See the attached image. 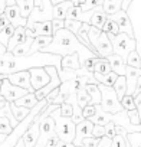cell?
Listing matches in <instances>:
<instances>
[{
  "mask_svg": "<svg viewBox=\"0 0 141 147\" xmlns=\"http://www.w3.org/2000/svg\"><path fill=\"white\" fill-rule=\"evenodd\" d=\"M60 55L55 53H48V52H35V53H28L23 56H15L12 52L6 51L5 53L0 55V74L7 75L17 71H26L30 68L36 66H46V65H53L58 69L60 68Z\"/></svg>",
  "mask_w": 141,
  "mask_h": 147,
  "instance_id": "6da1fadb",
  "label": "cell"
},
{
  "mask_svg": "<svg viewBox=\"0 0 141 147\" xmlns=\"http://www.w3.org/2000/svg\"><path fill=\"white\" fill-rule=\"evenodd\" d=\"M40 52H48V53H55V55H60V56H65V55H69V53H78L79 58H81V63L85 58H91V56H98L95 55L89 48H87L75 33H72L68 29H59L58 32L53 33V39L52 42L43 48Z\"/></svg>",
  "mask_w": 141,
  "mask_h": 147,
  "instance_id": "7a4b0ae2",
  "label": "cell"
},
{
  "mask_svg": "<svg viewBox=\"0 0 141 147\" xmlns=\"http://www.w3.org/2000/svg\"><path fill=\"white\" fill-rule=\"evenodd\" d=\"M50 117H52L53 121H55V131H56L59 140H63V141H66V143H74L77 124L72 121V118L60 115L59 107L50 113Z\"/></svg>",
  "mask_w": 141,
  "mask_h": 147,
  "instance_id": "3957f363",
  "label": "cell"
},
{
  "mask_svg": "<svg viewBox=\"0 0 141 147\" xmlns=\"http://www.w3.org/2000/svg\"><path fill=\"white\" fill-rule=\"evenodd\" d=\"M111 43H112V49H114V53L120 55L124 61L127 59L128 53L134 49H137V40L135 38H130L127 33L124 32H120L118 35H111V33H107Z\"/></svg>",
  "mask_w": 141,
  "mask_h": 147,
  "instance_id": "277c9868",
  "label": "cell"
},
{
  "mask_svg": "<svg viewBox=\"0 0 141 147\" xmlns=\"http://www.w3.org/2000/svg\"><path fill=\"white\" fill-rule=\"evenodd\" d=\"M99 90H101V108L107 113L115 114L124 110V107L121 105V101L117 97V92L114 91L112 87H107L102 84H98Z\"/></svg>",
  "mask_w": 141,
  "mask_h": 147,
  "instance_id": "5b68a950",
  "label": "cell"
},
{
  "mask_svg": "<svg viewBox=\"0 0 141 147\" xmlns=\"http://www.w3.org/2000/svg\"><path fill=\"white\" fill-rule=\"evenodd\" d=\"M28 92H29L28 90H25L22 87H17V85H13L7 80V75H6V78H3V84H2V88H0V94H2V97L6 101L13 102V101L19 100L20 97H23Z\"/></svg>",
  "mask_w": 141,
  "mask_h": 147,
  "instance_id": "8992f818",
  "label": "cell"
},
{
  "mask_svg": "<svg viewBox=\"0 0 141 147\" xmlns=\"http://www.w3.org/2000/svg\"><path fill=\"white\" fill-rule=\"evenodd\" d=\"M28 71L30 74V84L35 88V91L45 87L50 81V75L45 69V66H36V68H30Z\"/></svg>",
  "mask_w": 141,
  "mask_h": 147,
  "instance_id": "52a82bcc",
  "label": "cell"
},
{
  "mask_svg": "<svg viewBox=\"0 0 141 147\" xmlns=\"http://www.w3.org/2000/svg\"><path fill=\"white\" fill-rule=\"evenodd\" d=\"M108 16H109V18L118 25V28H120L121 32L127 33L130 38H135L134 28H132L131 19H130V16H128L127 12H124V10H118L117 13H114V15H108Z\"/></svg>",
  "mask_w": 141,
  "mask_h": 147,
  "instance_id": "ba28073f",
  "label": "cell"
},
{
  "mask_svg": "<svg viewBox=\"0 0 141 147\" xmlns=\"http://www.w3.org/2000/svg\"><path fill=\"white\" fill-rule=\"evenodd\" d=\"M7 80L13 85L22 87V88L28 90L29 92H35V88L30 84V74H29L28 69L26 71H17V72H13V74H7Z\"/></svg>",
  "mask_w": 141,
  "mask_h": 147,
  "instance_id": "9c48e42d",
  "label": "cell"
},
{
  "mask_svg": "<svg viewBox=\"0 0 141 147\" xmlns=\"http://www.w3.org/2000/svg\"><path fill=\"white\" fill-rule=\"evenodd\" d=\"M39 123H40V118H39V114H38L33 118L32 124L28 127V130L22 136L25 147H35V144L38 141V137H39Z\"/></svg>",
  "mask_w": 141,
  "mask_h": 147,
  "instance_id": "30bf717a",
  "label": "cell"
},
{
  "mask_svg": "<svg viewBox=\"0 0 141 147\" xmlns=\"http://www.w3.org/2000/svg\"><path fill=\"white\" fill-rule=\"evenodd\" d=\"M92 128H94V123L88 118L82 120L81 123L77 124V128H75V140H74V144L75 146H81L82 144V140L87 138V137H92Z\"/></svg>",
  "mask_w": 141,
  "mask_h": 147,
  "instance_id": "8fae6325",
  "label": "cell"
},
{
  "mask_svg": "<svg viewBox=\"0 0 141 147\" xmlns=\"http://www.w3.org/2000/svg\"><path fill=\"white\" fill-rule=\"evenodd\" d=\"M94 48H95L97 53L101 58H108L111 53H114L112 43H111V40H109V38H108V35L105 32H101L98 39L94 42Z\"/></svg>",
  "mask_w": 141,
  "mask_h": 147,
  "instance_id": "7c38bea8",
  "label": "cell"
},
{
  "mask_svg": "<svg viewBox=\"0 0 141 147\" xmlns=\"http://www.w3.org/2000/svg\"><path fill=\"white\" fill-rule=\"evenodd\" d=\"M26 28L32 32L33 38H35V36H39V35L53 36V30H52V20H43V22H28Z\"/></svg>",
  "mask_w": 141,
  "mask_h": 147,
  "instance_id": "4fadbf2b",
  "label": "cell"
},
{
  "mask_svg": "<svg viewBox=\"0 0 141 147\" xmlns=\"http://www.w3.org/2000/svg\"><path fill=\"white\" fill-rule=\"evenodd\" d=\"M5 15L7 16L9 22L15 26V28H19V26H26L28 25V19L23 18L20 15V10H19V6L17 5H13V6H7L6 10H5Z\"/></svg>",
  "mask_w": 141,
  "mask_h": 147,
  "instance_id": "5bb4252c",
  "label": "cell"
},
{
  "mask_svg": "<svg viewBox=\"0 0 141 147\" xmlns=\"http://www.w3.org/2000/svg\"><path fill=\"white\" fill-rule=\"evenodd\" d=\"M124 77H125V81H127V94L132 95L135 84H137V80L141 77V68H134V66L127 65Z\"/></svg>",
  "mask_w": 141,
  "mask_h": 147,
  "instance_id": "9a60e30c",
  "label": "cell"
},
{
  "mask_svg": "<svg viewBox=\"0 0 141 147\" xmlns=\"http://www.w3.org/2000/svg\"><path fill=\"white\" fill-rule=\"evenodd\" d=\"M72 92H75V91L72 90V81H63V82H60V85H59V91H58V95L53 98V101H52L50 104L60 105L62 102H65V101L69 98V95L72 94Z\"/></svg>",
  "mask_w": 141,
  "mask_h": 147,
  "instance_id": "2e32d148",
  "label": "cell"
},
{
  "mask_svg": "<svg viewBox=\"0 0 141 147\" xmlns=\"http://www.w3.org/2000/svg\"><path fill=\"white\" fill-rule=\"evenodd\" d=\"M74 5L75 3L72 2V0H62V2L53 5V7H52V16H53V19H62V20H65L66 16H68L69 9L72 7Z\"/></svg>",
  "mask_w": 141,
  "mask_h": 147,
  "instance_id": "e0dca14e",
  "label": "cell"
},
{
  "mask_svg": "<svg viewBox=\"0 0 141 147\" xmlns=\"http://www.w3.org/2000/svg\"><path fill=\"white\" fill-rule=\"evenodd\" d=\"M60 68L62 69H74V71L82 68L79 55L75 52V53H69V55L62 56L60 58Z\"/></svg>",
  "mask_w": 141,
  "mask_h": 147,
  "instance_id": "ac0fdd59",
  "label": "cell"
},
{
  "mask_svg": "<svg viewBox=\"0 0 141 147\" xmlns=\"http://www.w3.org/2000/svg\"><path fill=\"white\" fill-rule=\"evenodd\" d=\"M26 39H28V36H26V26H19V28H16L15 32H13V35H12V38L9 39V43H7V46H6V51L12 52L19 43L25 42Z\"/></svg>",
  "mask_w": 141,
  "mask_h": 147,
  "instance_id": "d6986e66",
  "label": "cell"
},
{
  "mask_svg": "<svg viewBox=\"0 0 141 147\" xmlns=\"http://www.w3.org/2000/svg\"><path fill=\"white\" fill-rule=\"evenodd\" d=\"M107 59H108V62H109V65H111V71H114L115 74H118V75H124L127 63H125V61H124L120 55L111 53Z\"/></svg>",
  "mask_w": 141,
  "mask_h": 147,
  "instance_id": "ffe728a7",
  "label": "cell"
},
{
  "mask_svg": "<svg viewBox=\"0 0 141 147\" xmlns=\"http://www.w3.org/2000/svg\"><path fill=\"white\" fill-rule=\"evenodd\" d=\"M52 39H53V36H48V35L35 36V38H33V42H32V45H30L29 53H35V52L42 51L43 48H46V46L52 42Z\"/></svg>",
  "mask_w": 141,
  "mask_h": 147,
  "instance_id": "44dd1931",
  "label": "cell"
},
{
  "mask_svg": "<svg viewBox=\"0 0 141 147\" xmlns=\"http://www.w3.org/2000/svg\"><path fill=\"white\" fill-rule=\"evenodd\" d=\"M88 120H91L94 124L105 125L107 123L112 121V114H111V113L104 111V110L101 108V105H99V104H97V111H95V114H94L91 118H88Z\"/></svg>",
  "mask_w": 141,
  "mask_h": 147,
  "instance_id": "7402d4cb",
  "label": "cell"
},
{
  "mask_svg": "<svg viewBox=\"0 0 141 147\" xmlns=\"http://www.w3.org/2000/svg\"><path fill=\"white\" fill-rule=\"evenodd\" d=\"M107 18H108V15L104 12L102 6H97V7L94 9L92 16H91V22H89V25H92V26H95V28H99V29H101V28H102V25L105 23Z\"/></svg>",
  "mask_w": 141,
  "mask_h": 147,
  "instance_id": "603a6c76",
  "label": "cell"
},
{
  "mask_svg": "<svg viewBox=\"0 0 141 147\" xmlns=\"http://www.w3.org/2000/svg\"><path fill=\"white\" fill-rule=\"evenodd\" d=\"M94 77H95V80L98 81V84H102V85H107V87H112L114 84H115V81H117V78H118V74H115L114 71H111V72H108V74H97V72H94Z\"/></svg>",
  "mask_w": 141,
  "mask_h": 147,
  "instance_id": "cb8c5ba5",
  "label": "cell"
},
{
  "mask_svg": "<svg viewBox=\"0 0 141 147\" xmlns=\"http://www.w3.org/2000/svg\"><path fill=\"white\" fill-rule=\"evenodd\" d=\"M16 105H22V107H26V108H29V110H32L38 102H39V100L36 98V95H35V92H28V94H25L23 97H20L19 100H16V101H13Z\"/></svg>",
  "mask_w": 141,
  "mask_h": 147,
  "instance_id": "d4e9b609",
  "label": "cell"
},
{
  "mask_svg": "<svg viewBox=\"0 0 141 147\" xmlns=\"http://www.w3.org/2000/svg\"><path fill=\"white\" fill-rule=\"evenodd\" d=\"M87 92L91 97V104H101V90L98 87V84H87L85 85Z\"/></svg>",
  "mask_w": 141,
  "mask_h": 147,
  "instance_id": "484cf974",
  "label": "cell"
},
{
  "mask_svg": "<svg viewBox=\"0 0 141 147\" xmlns=\"http://www.w3.org/2000/svg\"><path fill=\"white\" fill-rule=\"evenodd\" d=\"M16 5L19 6L20 15L28 19L29 15L32 13L33 7H35V0H16Z\"/></svg>",
  "mask_w": 141,
  "mask_h": 147,
  "instance_id": "4316f807",
  "label": "cell"
},
{
  "mask_svg": "<svg viewBox=\"0 0 141 147\" xmlns=\"http://www.w3.org/2000/svg\"><path fill=\"white\" fill-rule=\"evenodd\" d=\"M112 88H114V91L117 92L118 100L121 101V98L127 94V81H125V77H124V75H118V78H117L115 84L112 85Z\"/></svg>",
  "mask_w": 141,
  "mask_h": 147,
  "instance_id": "83f0119b",
  "label": "cell"
},
{
  "mask_svg": "<svg viewBox=\"0 0 141 147\" xmlns=\"http://www.w3.org/2000/svg\"><path fill=\"white\" fill-rule=\"evenodd\" d=\"M32 42H33V38H32V36H28V39H26L25 42L19 43V45L12 51V53H13L15 56H23V55H28V53H29V49H30Z\"/></svg>",
  "mask_w": 141,
  "mask_h": 147,
  "instance_id": "f1b7e54d",
  "label": "cell"
},
{
  "mask_svg": "<svg viewBox=\"0 0 141 147\" xmlns=\"http://www.w3.org/2000/svg\"><path fill=\"white\" fill-rule=\"evenodd\" d=\"M94 72H97V74H108V72H111V65H109V62H108V59L107 58H97V61H95V68H94Z\"/></svg>",
  "mask_w": 141,
  "mask_h": 147,
  "instance_id": "f546056e",
  "label": "cell"
},
{
  "mask_svg": "<svg viewBox=\"0 0 141 147\" xmlns=\"http://www.w3.org/2000/svg\"><path fill=\"white\" fill-rule=\"evenodd\" d=\"M10 108H12V113H13V115H15V118L20 123L29 113H30V110L29 108H26V107H22V105H16L15 102H10Z\"/></svg>",
  "mask_w": 141,
  "mask_h": 147,
  "instance_id": "4dcf8cb0",
  "label": "cell"
},
{
  "mask_svg": "<svg viewBox=\"0 0 141 147\" xmlns=\"http://www.w3.org/2000/svg\"><path fill=\"white\" fill-rule=\"evenodd\" d=\"M0 117H6V118H9V121H10V124H12L13 128L19 124V121L15 118V115H13V113H12V108H10V102H9V101L5 104L3 108H0Z\"/></svg>",
  "mask_w": 141,
  "mask_h": 147,
  "instance_id": "1f68e13d",
  "label": "cell"
},
{
  "mask_svg": "<svg viewBox=\"0 0 141 147\" xmlns=\"http://www.w3.org/2000/svg\"><path fill=\"white\" fill-rule=\"evenodd\" d=\"M15 26L12 25V23H9L5 29H2L0 30V43H2L3 46H7V43H9V39L12 38V35H13V32H15Z\"/></svg>",
  "mask_w": 141,
  "mask_h": 147,
  "instance_id": "d6a6232c",
  "label": "cell"
},
{
  "mask_svg": "<svg viewBox=\"0 0 141 147\" xmlns=\"http://www.w3.org/2000/svg\"><path fill=\"white\" fill-rule=\"evenodd\" d=\"M101 30L102 32H105V33H111V35H118L121 30H120V28H118V25L108 16L107 18V20H105V23L102 25V28H101Z\"/></svg>",
  "mask_w": 141,
  "mask_h": 147,
  "instance_id": "836d02e7",
  "label": "cell"
},
{
  "mask_svg": "<svg viewBox=\"0 0 141 147\" xmlns=\"http://www.w3.org/2000/svg\"><path fill=\"white\" fill-rule=\"evenodd\" d=\"M125 63L130 65V66H134V68H141V56H140L137 49H134L128 53V56L125 59Z\"/></svg>",
  "mask_w": 141,
  "mask_h": 147,
  "instance_id": "e575fe53",
  "label": "cell"
},
{
  "mask_svg": "<svg viewBox=\"0 0 141 147\" xmlns=\"http://www.w3.org/2000/svg\"><path fill=\"white\" fill-rule=\"evenodd\" d=\"M77 102H78V105H79L81 108H84L85 105L91 104V97H89V94L87 92L85 87L77 91Z\"/></svg>",
  "mask_w": 141,
  "mask_h": 147,
  "instance_id": "d590c367",
  "label": "cell"
},
{
  "mask_svg": "<svg viewBox=\"0 0 141 147\" xmlns=\"http://www.w3.org/2000/svg\"><path fill=\"white\" fill-rule=\"evenodd\" d=\"M125 140L131 144V147H141V131L128 133L125 136Z\"/></svg>",
  "mask_w": 141,
  "mask_h": 147,
  "instance_id": "8d00e7d4",
  "label": "cell"
},
{
  "mask_svg": "<svg viewBox=\"0 0 141 147\" xmlns=\"http://www.w3.org/2000/svg\"><path fill=\"white\" fill-rule=\"evenodd\" d=\"M121 105L124 107V110H134V108H137V104H135V101H134V97L131 95V94H125L122 98H121Z\"/></svg>",
  "mask_w": 141,
  "mask_h": 147,
  "instance_id": "74e56055",
  "label": "cell"
},
{
  "mask_svg": "<svg viewBox=\"0 0 141 147\" xmlns=\"http://www.w3.org/2000/svg\"><path fill=\"white\" fill-rule=\"evenodd\" d=\"M81 25H82V22H79V20H74V19H65V29H68V30H70L72 33H78V30H79V28H81Z\"/></svg>",
  "mask_w": 141,
  "mask_h": 147,
  "instance_id": "f35d334b",
  "label": "cell"
},
{
  "mask_svg": "<svg viewBox=\"0 0 141 147\" xmlns=\"http://www.w3.org/2000/svg\"><path fill=\"white\" fill-rule=\"evenodd\" d=\"M102 3H104V0H84V3H81L79 6L84 12H87V10L95 9L97 6H102Z\"/></svg>",
  "mask_w": 141,
  "mask_h": 147,
  "instance_id": "ab89813d",
  "label": "cell"
},
{
  "mask_svg": "<svg viewBox=\"0 0 141 147\" xmlns=\"http://www.w3.org/2000/svg\"><path fill=\"white\" fill-rule=\"evenodd\" d=\"M12 130H13V127H12L9 118H6V117H0V133L7 136V134L12 133Z\"/></svg>",
  "mask_w": 141,
  "mask_h": 147,
  "instance_id": "60d3db41",
  "label": "cell"
},
{
  "mask_svg": "<svg viewBox=\"0 0 141 147\" xmlns=\"http://www.w3.org/2000/svg\"><path fill=\"white\" fill-rule=\"evenodd\" d=\"M59 113H60V115H63V117H72V113H74V107H72V104L70 102H62L60 105H59Z\"/></svg>",
  "mask_w": 141,
  "mask_h": 147,
  "instance_id": "b9f144b4",
  "label": "cell"
},
{
  "mask_svg": "<svg viewBox=\"0 0 141 147\" xmlns=\"http://www.w3.org/2000/svg\"><path fill=\"white\" fill-rule=\"evenodd\" d=\"M111 147H127V140L124 136L117 134L115 137L111 138Z\"/></svg>",
  "mask_w": 141,
  "mask_h": 147,
  "instance_id": "7bdbcfd3",
  "label": "cell"
},
{
  "mask_svg": "<svg viewBox=\"0 0 141 147\" xmlns=\"http://www.w3.org/2000/svg\"><path fill=\"white\" fill-rule=\"evenodd\" d=\"M97 58H99V56H91V58H85V59L82 61V66H84L87 71H89V72H94V68H95V61H97Z\"/></svg>",
  "mask_w": 141,
  "mask_h": 147,
  "instance_id": "ee69618b",
  "label": "cell"
},
{
  "mask_svg": "<svg viewBox=\"0 0 141 147\" xmlns=\"http://www.w3.org/2000/svg\"><path fill=\"white\" fill-rule=\"evenodd\" d=\"M97 111V105L95 104H88L82 108V114H84V118H91Z\"/></svg>",
  "mask_w": 141,
  "mask_h": 147,
  "instance_id": "f6af8a7d",
  "label": "cell"
},
{
  "mask_svg": "<svg viewBox=\"0 0 141 147\" xmlns=\"http://www.w3.org/2000/svg\"><path fill=\"white\" fill-rule=\"evenodd\" d=\"M105 136V125H99V124H94L92 128V137L95 138H101Z\"/></svg>",
  "mask_w": 141,
  "mask_h": 147,
  "instance_id": "bcb514c9",
  "label": "cell"
},
{
  "mask_svg": "<svg viewBox=\"0 0 141 147\" xmlns=\"http://www.w3.org/2000/svg\"><path fill=\"white\" fill-rule=\"evenodd\" d=\"M105 136L108 138H112V137L117 136V133H115V123L114 121H109V123L105 124Z\"/></svg>",
  "mask_w": 141,
  "mask_h": 147,
  "instance_id": "7dc6e473",
  "label": "cell"
},
{
  "mask_svg": "<svg viewBox=\"0 0 141 147\" xmlns=\"http://www.w3.org/2000/svg\"><path fill=\"white\" fill-rule=\"evenodd\" d=\"M127 114H128L130 121H131L134 125H138V124H140V117H138V111H137V108H134V110H128Z\"/></svg>",
  "mask_w": 141,
  "mask_h": 147,
  "instance_id": "c3c4849f",
  "label": "cell"
},
{
  "mask_svg": "<svg viewBox=\"0 0 141 147\" xmlns=\"http://www.w3.org/2000/svg\"><path fill=\"white\" fill-rule=\"evenodd\" d=\"M99 143V138H95V137H87L82 140V147H97Z\"/></svg>",
  "mask_w": 141,
  "mask_h": 147,
  "instance_id": "681fc988",
  "label": "cell"
},
{
  "mask_svg": "<svg viewBox=\"0 0 141 147\" xmlns=\"http://www.w3.org/2000/svg\"><path fill=\"white\" fill-rule=\"evenodd\" d=\"M63 28H65V20H62V19H52V30H53V33L58 32L59 29H63Z\"/></svg>",
  "mask_w": 141,
  "mask_h": 147,
  "instance_id": "f907efd6",
  "label": "cell"
},
{
  "mask_svg": "<svg viewBox=\"0 0 141 147\" xmlns=\"http://www.w3.org/2000/svg\"><path fill=\"white\" fill-rule=\"evenodd\" d=\"M53 147H82V146H75L74 143H66L63 140H58V143Z\"/></svg>",
  "mask_w": 141,
  "mask_h": 147,
  "instance_id": "816d5d0a",
  "label": "cell"
},
{
  "mask_svg": "<svg viewBox=\"0 0 141 147\" xmlns=\"http://www.w3.org/2000/svg\"><path fill=\"white\" fill-rule=\"evenodd\" d=\"M9 23H10V22H9V19H7V16H6L5 13H3V15H0V30L5 29Z\"/></svg>",
  "mask_w": 141,
  "mask_h": 147,
  "instance_id": "f5cc1de1",
  "label": "cell"
},
{
  "mask_svg": "<svg viewBox=\"0 0 141 147\" xmlns=\"http://www.w3.org/2000/svg\"><path fill=\"white\" fill-rule=\"evenodd\" d=\"M58 140H59V137H58V134L55 133V134H53V136L48 140V143H46V146H45V147H53V146L58 143Z\"/></svg>",
  "mask_w": 141,
  "mask_h": 147,
  "instance_id": "db71d44e",
  "label": "cell"
},
{
  "mask_svg": "<svg viewBox=\"0 0 141 147\" xmlns=\"http://www.w3.org/2000/svg\"><path fill=\"white\" fill-rule=\"evenodd\" d=\"M141 92V77L137 80V84H135V88H134V92H132V97H135L137 94Z\"/></svg>",
  "mask_w": 141,
  "mask_h": 147,
  "instance_id": "11a10c76",
  "label": "cell"
},
{
  "mask_svg": "<svg viewBox=\"0 0 141 147\" xmlns=\"http://www.w3.org/2000/svg\"><path fill=\"white\" fill-rule=\"evenodd\" d=\"M131 2H132V0H122V3H121V10L128 12V7H130Z\"/></svg>",
  "mask_w": 141,
  "mask_h": 147,
  "instance_id": "9f6ffc18",
  "label": "cell"
},
{
  "mask_svg": "<svg viewBox=\"0 0 141 147\" xmlns=\"http://www.w3.org/2000/svg\"><path fill=\"white\" fill-rule=\"evenodd\" d=\"M6 7H7V2H6V0H0V15L5 13Z\"/></svg>",
  "mask_w": 141,
  "mask_h": 147,
  "instance_id": "6f0895ef",
  "label": "cell"
},
{
  "mask_svg": "<svg viewBox=\"0 0 141 147\" xmlns=\"http://www.w3.org/2000/svg\"><path fill=\"white\" fill-rule=\"evenodd\" d=\"M134 101H135V104H141V92L134 97Z\"/></svg>",
  "mask_w": 141,
  "mask_h": 147,
  "instance_id": "680465c9",
  "label": "cell"
},
{
  "mask_svg": "<svg viewBox=\"0 0 141 147\" xmlns=\"http://www.w3.org/2000/svg\"><path fill=\"white\" fill-rule=\"evenodd\" d=\"M15 147H25V143H23V140H22V137L17 140V143L15 144Z\"/></svg>",
  "mask_w": 141,
  "mask_h": 147,
  "instance_id": "91938a15",
  "label": "cell"
},
{
  "mask_svg": "<svg viewBox=\"0 0 141 147\" xmlns=\"http://www.w3.org/2000/svg\"><path fill=\"white\" fill-rule=\"evenodd\" d=\"M137 111H138V117H140V125H141V104H137Z\"/></svg>",
  "mask_w": 141,
  "mask_h": 147,
  "instance_id": "94428289",
  "label": "cell"
},
{
  "mask_svg": "<svg viewBox=\"0 0 141 147\" xmlns=\"http://www.w3.org/2000/svg\"><path fill=\"white\" fill-rule=\"evenodd\" d=\"M6 137H7L6 134H2V133H0V144H2V143L5 141V138H6Z\"/></svg>",
  "mask_w": 141,
  "mask_h": 147,
  "instance_id": "6125c7cd",
  "label": "cell"
},
{
  "mask_svg": "<svg viewBox=\"0 0 141 147\" xmlns=\"http://www.w3.org/2000/svg\"><path fill=\"white\" fill-rule=\"evenodd\" d=\"M6 52V46H3L2 43H0V55H2V53H5Z\"/></svg>",
  "mask_w": 141,
  "mask_h": 147,
  "instance_id": "be15d7a7",
  "label": "cell"
},
{
  "mask_svg": "<svg viewBox=\"0 0 141 147\" xmlns=\"http://www.w3.org/2000/svg\"><path fill=\"white\" fill-rule=\"evenodd\" d=\"M6 102H7V101H6V100H0V108H3V107H5V104H6Z\"/></svg>",
  "mask_w": 141,
  "mask_h": 147,
  "instance_id": "e7e4bbea",
  "label": "cell"
},
{
  "mask_svg": "<svg viewBox=\"0 0 141 147\" xmlns=\"http://www.w3.org/2000/svg\"><path fill=\"white\" fill-rule=\"evenodd\" d=\"M2 84H3V80H0V88H2Z\"/></svg>",
  "mask_w": 141,
  "mask_h": 147,
  "instance_id": "03108f58",
  "label": "cell"
},
{
  "mask_svg": "<svg viewBox=\"0 0 141 147\" xmlns=\"http://www.w3.org/2000/svg\"><path fill=\"white\" fill-rule=\"evenodd\" d=\"M0 100H5V98H3V97H2V94H0Z\"/></svg>",
  "mask_w": 141,
  "mask_h": 147,
  "instance_id": "003e7915",
  "label": "cell"
}]
</instances>
